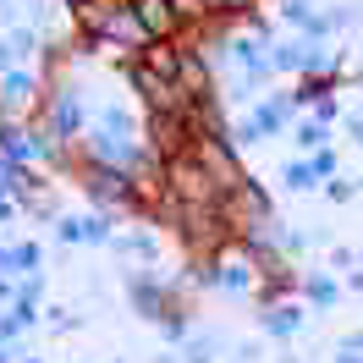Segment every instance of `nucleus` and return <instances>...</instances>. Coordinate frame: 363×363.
Here are the masks:
<instances>
[{"label":"nucleus","instance_id":"1","mask_svg":"<svg viewBox=\"0 0 363 363\" xmlns=\"http://www.w3.org/2000/svg\"><path fill=\"white\" fill-rule=\"evenodd\" d=\"M143 23H149V28H165V23H171L165 0H143Z\"/></svg>","mask_w":363,"mask_h":363}]
</instances>
